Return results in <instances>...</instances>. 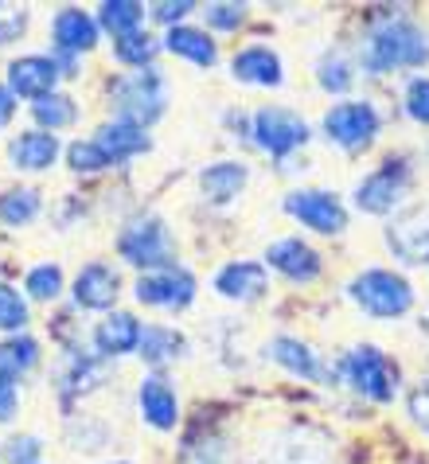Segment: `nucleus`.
I'll return each mask as SVG.
<instances>
[{"instance_id":"nucleus-1","label":"nucleus","mask_w":429,"mask_h":464,"mask_svg":"<svg viewBox=\"0 0 429 464\" xmlns=\"http://www.w3.org/2000/svg\"><path fill=\"white\" fill-rule=\"evenodd\" d=\"M425 59H429V40L418 24H410V20H386L363 44V67L371 74H386L398 67H422Z\"/></svg>"},{"instance_id":"nucleus-2","label":"nucleus","mask_w":429,"mask_h":464,"mask_svg":"<svg viewBox=\"0 0 429 464\" xmlns=\"http://www.w3.org/2000/svg\"><path fill=\"white\" fill-rule=\"evenodd\" d=\"M164 79L156 74V67H141L133 74L113 82V110L117 118L129 121V125H141L145 129L149 121H156L164 113Z\"/></svg>"},{"instance_id":"nucleus-3","label":"nucleus","mask_w":429,"mask_h":464,"mask_svg":"<svg viewBox=\"0 0 429 464\" xmlns=\"http://www.w3.org/2000/svg\"><path fill=\"white\" fill-rule=\"evenodd\" d=\"M351 301H356L363 313L379 316V320H390V316H402L406 308L414 304V289L406 277L390 274V269H367L351 281Z\"/></svg>"},{"instance_id":"nucleus-4","label":"nucleus","mask_w":429,"mask_h":464,"mask_svg":"<svg viewBox=\"0 0 429 464\" xmlns=\"http://www.w3.org/2000/svg\"><path fill=\"white\" fill-rule=\"evenodd\" d=\"M344 375L359 394L375 398V402H390V398H395L398 371L379 347H356V352L344 359Z\"/></svg>"},{"instance_id":"nucleus-5","label":"nucleus","mask_w":429,"mask_h":464,"mask_svg":"<svg viewBox=\"0 0 429 464\" xmlns=\"http://www.w3.org/2000/svg\"><path fill=\"white\" fill-rule=\"evenodd\" d=\"M324 129H328V137L336 145L363 149L379 133V113H375L371 102H340V106H332L324 113Z\"/></svg>"},{"instance_id":"nucleus-6","label":"nucleus","mask_w":429,"mask_h":464,"mask_svg":"<svg viewBox=\"0 0 429 464\" xmlns=\"http://www.w3.org/2000/svg\"><path fill=\"white\" fill-rule=\"evenodd\" d=\"M122 257L145 269L172 262V242H168V230L161 218H137V223H129L122 235Z\"/></svg>"},{"instance_id":"nucleus-7","label":"nucleus","mask_w":429,"mask_h":464,"mask_svg":"<svg viewBox=\"0 0 429 464\" xmlns=\"http://www.w3.org/2000/svg\"><path fill=\"white\" fill-rule=\"evenodd\" d=\"M254 133H258V145H262L269 157H289L297 145L308 140V125L297 118L293 110L266 106V110H258V118H254Z\"/></svg>"},{"instance_id":"nucleus-8","label":"nucleus","mask_w":429,"mask_h":464,"mask_svg":"<svg viewBox=\"0 0 429 464\" xmlns=\"http://www.w3.org/2000/svg\"><path fill=\"white\" fill-rule=\"evenodd\" d=\"M406 188H410L406 164L386 160L379 172H371V176L356 188V203H359V208L367 211V215H386V211H395L398 203H402Z\"/></svg>"},{"instance_id":"nucleus-9","label":"nucleus","mask_w":429,"mask_h":464,"mask_svg":"<svg viewBox=\"0 0 429 464\" xmlns=\"http://www.w3.org/2000/svg\"><path fill=\"white\" fill-rule=\"evenodd\" d=\"M285 211L293 218H301L305 227L320 230V235H340L347 227L344 203L336 196H328V191H293V196L285 199Z\"/></svg>"},{"instance_id":"nucleus-10","label":"nucleus","mask_w":429,"mask_h":464,"mask_svg":"<svg viewBox=\"0 0 429 464\" xmlns=\"http://www.w3.org/2000/svg\"><path fill=\"white\" fill-rule=\"evenodd\" d=\"M269 464H332V441L308 425H293L269 445Z\"/></svg>"},{"instance_id":"nucleus-11","label":"nucleus","mask_w":429,"mask_h":464,"mask_svg":"<svg viewBox=\"0 0 429 464\" xmlns=\"http://www.w3.org/2000/svg\"><path fill=\"white\" fill-rule=\"evenodd\" d=\"M195 296V277L184 269L168 266L161 274H149L137 281V301L141 304H156V308H184Z\"/></svg>"},{"instance_id":"nucleus-12","label":"nucleus","mask_w":429,"mask_h":464,"mask_svg":"<svg viewBox=\"0 0 429 464\" xmlns=\"http://www.w3.org/2000/svg\"><path fill=\"white\" fill-rule=\"evenodd\" d=\"M55 79H59V67L55 59H44V55H28V59H16L8 67V90L20 98H47L55 94Z\"/></svg>"},{"instance_id":"nucleus-13","label":"nucleus","mask_w":429,"mask_h":464,"mask_svg":"<svg viewBox=\"0 0 429 464\" xmlns=\"http://www.w3.org/2000/svg\"><path fill=\"white\" fill-rule=\"evenodd\" d=\"M386 242L406 266H425L429 262V211H414L406 218H398L386 230Z\"/></svg>"},{"instance_id":"nucleus-14","label":"nucleus","mask_w":429,"mask_h":464,"mask_svg":"<svg viewBox=\"0 0 429 464\" xmlns=\"http://www.w3.org/2000/svg\"><path fill=\"white\" fill-rule=\"evenodd\" d=\"M266 262L273 269H281L285 277H293V281H312L320 274V257L312 246H305L301 238H281V242H273V246L266 250Z\"/></svg>"},{"instance_id":"nucleus-15","label":"nucleus","mask_w":429,"mask_h":464,"mask_svg":"<svg viewBox=\"0 0 429 464\" xmlns=\"http://www.w3.org/2000/svg\"><path fill=\"white\" fill-rule=\"evenodd\" d=\"M215 289L223 296H230V301H250V296H258L266 289V269L258 262H230V266L219 269Z\"/></svg>"},{"instance_id":"nucleus-16","label":"nucleus","mask_w":429,"mask_h":464,"mask_svg":"<svg viewBox=\"0 0 429 464\" xmlns=\"http://www.w3.org/2000/svg\"><path fill=\"white\" fill-rule=\"evenodd\" d=\"M117 296V274L110 266H86L74 281V301L83 308H110Z\"/></svg>"},{"instance_id":"nucleus-17","label":"nucleus","mask_w":429,"mask_h":464,"mask_svg":"<svg viewBox=\"0 0 429 464\" xmlns=\"http://www.w3.org/2000/svg\"><path fill=\"white\" fill-rule=\"evenodd\" d=\"M234 79L254 86H281V59L269 47H246L234 55Z\"/></svg>"},{"instance_id":"nucleus-18","label":"nucleus","mask_w":429,"mask_h":464,"mask_svg":"<svg viewBox=\"0 0 429 464\" xmlns=\"http://www.w3.org/2000/svg\"><path fill=\"white\" fill-rule=\"evenodd\" d=\"M137 398H141V414H145V421H152L156 430H172L176 425V394L164 379H156V375L145 379Z\"/></svg>"},{"instance_id":"nucleus-19","label":"nucleus","mask_w":429,"mask_h":464,"mask_svg":"<svg viewBox=\"0 0 429 464\" xmlns=\"http://www.w3.org/2000/svg\"><path fill=\"white\" fill-rule=\"evenodd\" d=\"M94 140H98L102 152H106L113 164H117V160H129V157H137V152H145V149H149L145 129H141V125H129V121H113V125H106Z\"/></svg>"},{"instance_id":"nucleus-20","label":"nucleus","mask_w":429,"mask_h":464,"mask_svg":"<svg viewBox=\"0 0 429 464\" xmlns=\"http://www.w3.org/2000/svg\"><path fill=\"white\" fill-rule=\"evenodd\" d=\"M98 40V24L83 8H63L55 16V44L63 51H90Z\"/></svg>"},{"instance_id":"nucleus-21","label":"nucleus","mask_w":429,"mask_h":464,"mask_svg":"<svg viewBox=\"0 0 429 464\" xmlns=\"http://www.w3.org/2000/svg\"><path fill=\"white\" fill-rule=\"evenodd\" d=\"M94 340L106 355H125V352H133V347H141V324L129 313H113L98 324Z\"/></svg>"},{"instance_id":"nucleus-22","label":"nucleus","mask_w":429,"mask_h":464,"mask_svg":"<svg viewBox=\"0 0 429 464\" xmlns=\"http://www.w3.org/2000/svg\"><path fill=\"white\" fill-rule=\"evenodd\" d=\"M55 152H59L55 133H20L12 140V164H16V169H28V172L47 169V164L55 160Z\"/></svg>"},{"instance_id":"nucleus-23","label":"nucleus","mask_w":429,"mask_h":464,"mask_svg":"<svg viewBox=\"0 0 429 464\" xmlns=\"http://www.w3.org/2000/svg\"><path fill=\"white\" fill-rule=\"evenodd\" d=\"M203 196L211 203H227L242 191L246 184V164H234V160H223V164H211V169L203 172Z\"/></svg>"},{"instance_id":"nucleus-24","label":"nucleus","mask_w":429,"mask_h":464,"mask_svg":"<svg viewBox=\"0 0 429 464\" xmlns=\"http://www.w3.org/2000/svg\"><path fill=\"white\" fill-rule=\"evenodd\" d=\"M269 355L278 359L285 371H293V375H301V379H320V363H317V355H312L305 343L281 336V340L269 343Z\"/></svg>"},{"instance_id":"nucleus-25","label":"nucleus","mask_w":429,"mask_h":464,"mask_svg":"<svg viewBox=\"0 0 429 464\" xmlns=\"http://www.w3.org/2000/svg\"><path fill=\"white\" fill-rule=\"evenodd\" d=\"M168 51H172V55H184L191 63H200V67H211L215 63V44L207 40L203 32H195V28H172L168 32Z\"/></svg>"},{"instance_id":"nucleus-26","label":"nucleus","mask_w":429,"mask_h":464,"mask_svg":"<svg viewBox=\"0 0 429 464\" xmlns=\"http://www.w3.org/2000/svg\"><path fill=\"white\" fill-rule=\"evenodd\" d=\"M39 359V343L35 340H28V336H16V340H5L0 343V379H20L24 371H28L32 363Z\"/></svg>"},{"instance_id":"nucleus-27","label":"nucleus","mask_w":429,"mask_h":464,"mask_svg":"<svg viewBox=\"0 0 429 464\" xmlns=\"http://www.w3.org/2000/svg\"><path fill=\"white\" fill-rule=\"evenodd\" d=\"M180 347H184V336L172 328H145L141 332V355H145L149 363H164V359L180 355Z\"/></svg>"},{"instance_id":"nucleus-28","label":"nucleus","mask_w":429,"mask_h":464,"mask_svg":"<svg viewBox=\"0 0 429 464\" xmlns=\"http://www.w3.org/2000/svg\"><path fill=\"white\" fill-rule=\"evenodd\" d=\"M35 215H39V196L32 188L5 191V196H0V218H5L8 227H24V223H32Z\"/></svg>"},{"instance_id":"nucleus-29","label":"nucleus","mask_w":429,"mask_h":464,"mask_svg":"<svg viewBox=\"0 0 429 464\" xmlns=\"http://www.w3.org/2000/svg\"><path fill=\"white\" fill-rule=\"evenodd\" d=\"M102 24L122 40V35L137 32L141 24V5H133V0H110V5H102Z\"/></svg>"},{"instance_id":"nucleus-30","label":"nucleus","mask_w":429,"mask_h":464,"mask_svg":"<svg viewBox=\"0 0 429 464\" xmlns=\"http://www.w3.org/2000/svg\"><path fill=\"white\" fill-rule=\"evenodd\" d=\"M35 121L39 125H51V129H63V125H71L74 121V102L67 94H47V98H39L35 106Z\"/></svg>"},{"instance_id":"nucleus-31","label":"nucleus","mask_w":429,"mask_h":464,"mask_svg":"<svg viewBox=\"0 0 429 464\" xmlns=\"http://www.w3.org/2000/svg\"><path fill=\"white\" fill-rule=\"evenodd\" d=\"M156 55V40L152 35H145V32H129V35H122L117 40V59L122 63H129V67H145V63Z\"/></svg>"},{"instance_id":"nucleus-32","label":"nucleus","mask_w":429,"mask_h":464,"mask_svg":"<svg viewBox=\"0 0 429 464\" xmlns=\"http://www.w3.org/2000/svg\"><path fill=\"white\" fill-rule=\"evenodd\" d=\"M67 157H71V169L74 172H102V169H110V164H113L106 152H102L98 140H74Z\"/></svg>"},{"instance_id":"nucleus-33","label":"nucleus","mask_w":429,"mask_h":464,"mask_svg":"<svg viewBox=\"0 0 429 464\" xmlns=\"http://www.w3.org/2000/svg\"><path fill=\"white\" fill-rule=\"evenodd\" d=\"M59 289H63L59 266H35L28 274V293L35 296V301H55Z\"/></svg>"},{"instance_id":"nucleus-34","label":"nucleus","mask_w":429,"mask_h":464,"mask_svg":"<svg viewBox=\"0 0 429 464\" xmlns=\"http://www.w3.org/2000/svg\"><path fill=\"white\" fill-rule=\"evenodd\" d=\"M317 79H320L324 90H332V94H344V90L351 86V71H347V63L340 55H324L320 67H317Z\"/></svg>"},{"instance_id":"nucleus-35","label":"nucleus","mask_w":429,"mask_h":464,"mask_svg":"<svg viewBox=\"0 0 429 464\" xmlns=\"http://www.w3.org/2000/svg\"><path fill=\"white\" fill-rule=\"evenodd\" d=\"M24 320H28V304L20 301L16 289L0 285V328H24Z\"/></svg>"},{"instance_id":"nucleus-36","label":"nucleus","mask_w":429,"mask_h":464,"mask_svg":"<svg viewBox=\"0 0 429 464\" xmlns=\"http://www.w3.org/2000/svg\"><path fill=\"white\" fill-rule=\"evenodd\" d=\"M86 379H98V367L90 363V359H83V355H71V371L63 375V391L67 394H78V391H86Z\"/></svg>"},{"instance_id":"nucleus-37","label":"nucleus","mask_w":429,"mask_h":464,"mask_svg":"<svg viewBox=\"0 0 429 464\" xmlns=\"http://www.w3.org/2000/svg\"><path fill=\"white\" fill-rule=\"evenodd\" d=\"M406 110L414 121L429 125V79H414L406 90Z\"/></svg>"},{"instance_id":"nucleus-38","label":"nucleus","mask_w":429,"mask_h":464,"mask_svg":"<svg viewBox=\"0 0 429 464\" xmlns=\"http://www.w3.org/2000/svg\"><path fill=\"white\" fill-rule=\"evenodd\" d=\"M207 24L211 28H239L242 16H246V8L242 5H207Z\"/></svg>"},{"instance_id":"nucleus-39","label":"nucleus","mask_w":429,"mask_h":464,"mask_svg":"<svg viewBox=\"0 0 429 464\" xmlns=\"http://www.w3.org/2000/svg\"><path fill=\"white\" fill-rule=\"evenodd\" d=\"M24 24H28V16H24V8H12V5H0V44L16 40V35L24 32Z\"/></svg>"},{"instance_id":"nucleus-40","label":"nucleus","mask_w":429,"mask_h":464,"mask_svg":"<svg viewBox=\"0 0 429 464\" xmlns=\"http://www.w3.org/2000/svg\"><path fill=\"white\" fill-rule=\"evenodd\" d=\"M5 457L12 464H32L39 457V441H35V437H16V441L5 445Z\"/></svg>"},{"instance_id":"nucleus-41","label":"nucleus","mask_w":429,"mask_h":464,"mask_svg":"<svg viewBox=\"0 0 429 464\" xmlns=\"http://www.w3.org/2000/svg\"><path fill=\"white\" fill-rule=\"evenodd\" d=\"M191 8L195 5H188V0H176V5H172V0H164V5H152V16L164 20V24H176V20H184Z\"/></svg>"},{"instance_id":"nucleus-42","label":"nucleus","mask_w":429,"mask_h":464,"mask_svg":"<svg viewBox=\"0 0 429 464\" xmlns=\"http://www.w3.org/2000/svg\"><path fill=\"white\" fill-rule=\"evenodd\" d=\"M410 414H414V421H418L422 430L429 433V391H425V386L410 394Z\"/></svg>"},{"instance_id":"nucleus-43","label":"nucleus","mask_w":429,"mask_h":464,"mask_svg":"<svg viewBox=\"0 0 429 464\" xmlns=\"http://www.w3.org/2000/svg\"><path fill=\"white\" fill-rule=\"evenodd\" d=\"M12 414H16V386L0 379V421H8Z\"/></svg>"},{"instance_id":"nucleus-44","label":"nucleus","mask_w":429,"mask_h":464,"mask_svg":"<svg viewBox=\"0 0 429 464\" xmlns=\"http://www.w3.org/2000/svg\"><path fill=\"white\" fill-rule=\"evenodd\" d=\"M12 110H16V102H12V90H5V86H0V125H8Z\"/></svg>"}]
</instances>
